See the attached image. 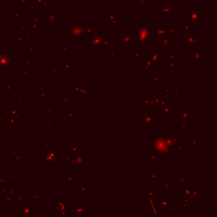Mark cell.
<instances>
[{
    "label": "cell",
    "mask_w": 217,
    "mask_h": 217,
    "mask_svg": "<svg viewBox=\"0 0 217 217\" xmlns=\"http://www.w3.org/2000/svg\"><path fill=\"white\" fill-rule=\"evenodd\" d=\"M10 63L9 57L4 54H0V65L1 66H7Z\"/></svg>",
    "instance_id": "obj_1"
}]
</instances>
